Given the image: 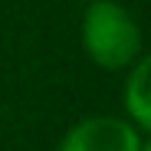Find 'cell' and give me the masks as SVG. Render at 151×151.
Segmentation results:
<instances>
[{"mask_svg":"<svg viewBox=\"0 0 151 151\" xmlns=\"http://www.w3.org/2000/svg\"><path fill=\"white\" fill-rule=\"evenodd\" d=\"M138 151H151V141H145V145H141V148H138Z\"/></svg>","mask_w":151,"mask_h":151,"instance_id":"obj_4","label":"cell"},{"mask_svg":"<svg viewBox=\"0 0 151 151\" xmlns=\"http://www.w3.org/2000/svg\"><path fill=\"white\" fill-rule=\"evenodd\" d=\"M82 43L102 69H122L138 56L141 33L125 7L112 0H95L82 20Z\"/></svg>","mask_w":151,"mask_h":151,"instance_id":"obj_1","label":"cell"},{"mask_svg":"<svg viewBox=\"0 0 151 151\" xmlns=\"http://www.w3.org/2000/svg\"><path fill=\"white\" fill-rule=\"evenodd\" d=\"M138 132L128 122H118L109 115L86 118L63 138L59 151H138Z\"/></svg>","mask_w":151,"mask_h":151,"instance_id":"obj_2","label":"cell"},{"mask_svg":"<svg viewBox=\"0 0 151 151\" xmlns=\"http://www.w3.org/2000/svg\"><path fill=\"white\" fill-rule=\"evenodd\" d=\"M125 102H128L132 118L141 122L145 128H151V56H145L135 66L128 89H125Z\"/></svg>","mask_w":151,"mask_h":151,"instance_id":"obj_3","label":"cell"}]
</instances>
